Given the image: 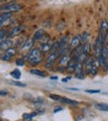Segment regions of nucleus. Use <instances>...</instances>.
I'll use <instances>...</instances> for the list:
<instances>
[{"mask_svg": "<svg viewBox=\"0 0 108 121\" xmlns=\"http://www.w3.org/2000/svg\"><path fill=\"white\" fill-rule=\"evenodd\" d=\"M43 60L42 57V52L39 48H33L31 49V51L29 53V56H28V62L31 65H38L39 64H41Z\"/></svg>", "mask_w": 108, "mask_h": 121, "instance_id": "obj_1", "label": "nucleus"}, {"mask_svg": "<svg viewBox=\"0 0 108 121\" xmlns=\"http://www.w3.org/2000/svg\"><path fill=\"white\" fill-rule=\"evenodd\" d=\"M22 9L21 4L19 3H14V2H9V3H5L3 6L0 7L1 11H5L7 13H12V12H18Z\"/></svg>", "mask_w": 108, "mask_h": 121, "instance_id": "obj_2", "label": "nucleus"}, {"mask_svg": "<svg viewBox=\"0 0 108 121\" xmlns=\"http://www.w3.org/2000/svg\"><path fill=\"white\" fill-rule=\"evenodd\" d=\"M17 53V50L15 48H10L9 50H7L6 52L2 53L1 55H0V60H4V62H8V60H11L15 55H16Z\"/></svg>", "mask_w": 108, "mask_h": 121, "instance_id": "obj_3", "label": "nucleus"}, {"mask_svg": "<svg viewBox=\"0 0 108 121\" xmlns=\"http://www.w3.org/2000/svg\"><path fill=\"white\" fill-rule=\"evenodd\" d=\"M59 58H60V52H59V51L50 54L49 56H48V58H47V60H46V65H45V67L48 68V67H51V65H53L54 63H55Z\"/></svg>", "mask_w": 108, "mask_h": 121, "instance_id": "obj_4", "label": "nucleus"}, {"mask_svg": "<svg viewBox=\"0 0 108 121\" xmlns=\"http://www.w3.org/2000/svg\"><path fill=\"white\" fill-rule=\"evenodd\" d=\"M93 60L92 58L90 56H88L86 58V60H84L83 63V69H84V73L87 74V73H90L91 72V69H92V65H93Z\"/></svg>", "mask_w": 108, "mask_h": 121, "instance_id": "obj_5", "label": "nucleus"}, {"mask_svg": "<svg viewBox=\"0 0 108 121\" xmlns=\"http://www.w3.org/2000/svg\"><path fill=\"white\" fill-rule=\"evenodd\" d=\"M81 35H76L73 38V40L69 43V47L71 49H76L78 48L79 46H81Z\"/></svg>", "mask_w": 108, "mask_h": 121, "instance_id": "obj_6", "label": "nucleus"}, {"mask_svg": "<svg viewBox=\"0 0 108 121\" xmlns=\"http://www.w3.org/2000/svg\"><path fill=\"white\" fill-rule=\"evenodd\" d=\"M13 45V41L12 40H4V41L0 44V52H6L7 50H9L10 48H12Z\"/></svg>", "mask_w": 108, "mask_h": 121, "instance_id": "obj_7", "label": "nucleus"}, {"mask_svg": "<svg viewBox=\"0 0 108 121\" xmlns=\"http://www.w3.org/2000/svg\"><path fill=\"white\" fill-rule=\"evenodd\" d=\"M23 30H24V26H22V25H21V26H16V27H14L11 31H10V33L8 34V36L10 38L19 36V35L23 32Z\"/></svg>", "mask_w": 108, "mask_h": 121, "instance_id": "obj_8", "label": "nucleus"}, {"mask_svg": "<svg viewBox=\"0 0 108 121\" xmlns=\"http://www.w3.org/2000/svg\"><path fill=\"white\" fill-rule=\"evenodd\" d=\"M12 16V13H7V12H4L0 15V27L3 26L5 23H7L10 18Z\"/></svg>", "mask_w": 108, "mask_h": 121, "instance_id": "obj_9", "label": "nucleus"}, {"mask_svg": "<svg viewBox=\"0 0 108 121\" xmlns=\"http://www.w3.org/2000/svg\"><path fill=\"white\" fill-rule=\"evenodd\" d=\"M52 46H53V43L51 41H48L47 42H44L42 45H41V52L42 53H47V52H50L51 49H52Z\"/></svg>", "mask_w": 108, "mask_h": 121, "instance_id": "obj_10", "label": "nucleus"}, {"mask_svg": "<svg viewBox=\"0 0 108 121\" xmlns=\"http://www.w3.org/2000/svg\"><path fill=\"white\" fill-rule=\"evenodd\" d=\"M46 35V32L44 29H39L38 31H36L34 36H33V40L34 41H40V40H42Z\"/></svg>", "mask_w": 108, "mask_h": 121, "instance_id": "obj_11", "label": "nucleus"}, {"mask_svg": "<svg viewBox=\"0 0 108 121\" xmlns=\"http://www.w3.org/2000/svg\"><path fill=\"white\" fill-rule=\"evenodd\" d=\"M107 32H108V22L106 20H103L100 25V35L101 36H104V35L108 34Z\"/></svg>", "mask_w": 108, "mask_h": 121, "instance_id": "obj_12", "label": "nucleus"}, {"mask_svg": "<svg viewBox=\"0 0 108 121\" xmlns=\"http://www.w3.org/2000/svg\"><path fill=\"white\" fill-rule=\"evenodd\" d=\"M30 73H32L34 75H37V77H40V78H46V77H47V73L44 72V70L37 69H30Z\"/></svg>", "mask_w": 108, "mask_h": 121, "instance_id": "obj_13", "label": "nucleus"}, {"mask_svg": "<svg viewBox=\"0 0 108 121\" xmlns=\"http://www.w3.org/2000/svg\"><path fill=\"white\" fill-rule=\"evenodd\" d=\"M98 67H99V60H93V65H92V69H91V72H90V74L92 77H95L98 73Z\"/></svg>", "mask_w": 108, "mask_h": 121, "instance_id": "obj_14", "label": "nucleus"}, {"mask_svg": "<svg viewBox=\"0 0 108 121\" xmlns=\"http://www.w3.org/2000/svg\"><path fill=\"white\" fill-rule=\"evenodd\" d=\"M98 60H99V65L102 69H103L104 72H107V70H108V60L103 58L102 56H100Z\"/></svg>", "mask_w": 108, "mask_h": 121, "instance_id": "obj_15", "label": "nucleus"}, {"mask_svg": "<svg viewBox=\"0 0 108 121\" xmlns=\"http://www.w3.org/2000/svg\"><path fill=\"white\" fill-rule=\"evenodd\" d=\"M69 60H70V56H68V55H65V56L60 57V60H59V65H61V67H66Z\"/></svg>", "mask_w": 108, "mask_h": 121, "instance_id": "obj_16", "label": "nucleus"}, {"mask_svg": "<svg viewBox=\"0 0 108 121\" xmlns=\"http://www.w3.org/2000/svg\"><path fill=\"white\" fill-rule=\"evenodd\" d=\"M34 40L33 39H28L27 41H25L22 45V47H21V50L22 51H25V50H29L30 48H32L33 46V44H34Z\"/></svg>", "mask_w": 108, "mask_h": 121, "instance_id": "obj_17", "label": "nucleus"}, {"mask_svg": "<svg viewBox=\"0 0 108 121\" xmlns=\"http://www.w3.org/2000/svg\"><path fill=\"white\" fill-rule=\"evenodd\" d=\"M61 102H64L65 104L73 105V106H76V105H78V101H75V100H73V99L68 98V97H63V99H61Z\"/></svg>", "mask_w": 108, "mask_h": 121, "instance_id": "obj_18", "label": "nucleus"}, {"mask_svg": "<svg viewBox=\"0 0 108 121\" xmlns=\"http://www.w3.org/2000/svg\"><path fill=\"white\" fill-rule=\"evenodd\" d=\"M10 75H11L14 79L18 80V79H20V78H21V72H20L19 69H15L10 73Z\"/></svg>", "mask_w": 108, "mask_h": 121, "instance_id": "obj_19", "label": "nucleus"}, {"mask_svg": "<svg viewBox=\"0 0 108 121\" xmlns=\"http://www.w3.org/2000/svg\"><path fill=\"white\" fill-rule=\"evenodd\" d=\"M95 108L100 111H108V103H96Z\"/></svg>", "mask_w": 108, "mask_h": 121, "instance_id": "obj_20", "label": "nucleus"}, {"mask_svg": "<svg viewBox=\"0 0 108 121\" xmlns=\"http://www.w3.org/2000/svg\"><path fill=\"white\" fill-rule=\"evenodd\" d=\"M75 65H76V62L75 60H71L70 59V60L69 62V64H68V65H66V69L69 70V72H73L74 73V69H75Z\"/></svg>", "mask_w": 108, "mask_h": 121, "instance_id": "obj_21", "label": "nucleus"}, {"mask_svg": "<svg viewBox=\"0 0 108 121\" xmlns=\"http://www.w3.org/2000/svg\"><path fill=\"white\" fill-rule=\"evenodd\" d=\"M90 51H91V46H90L89 43H85V44L82 45V52H83L85 55L89 56Z\"/></svg>", "mask_w": 108, "mask_h": 121, "instance_id": "obj_22", "label": "nucleus"}, {"mask_svg": "<svg viewBox=\"0 0 108 121\" xmlns=\"http://www.w3.org/2000/svg\"><path fill=\"white\" fill-rule=\"evenodd\" d=\"M36 115H37V112H32V113H24L23 114V118L25 120H32Z\"/></svg>", "mask_w": 108, "mask_h": 121, "instance_id": "obj_23", "label": "nucleus"}, {"mask_svg": "<svg viewBox=\"0 0 108 121\" xmlns=\"http://www.w3.org/2000/svg\"><path fill=\"white\" fill-rule=\"evenodd\" d=\"M88 39H89V34L87 33V32H83L81 35V42L82 43H88L87 41H88Z\"/></svg>", "mask_w": 108, "mask_h": 121, "instance_id": "obj_24", "label": "nucleus"}, {"mask_svg": "<svg viewBox=\"0 0 108 121\" xmlns=\"http://www.w3.org/2000/svg\"><path fill=\"white\" fill-rule=\"evenodd\" d=\"M65 29V22H64V21H60V22L58 23V25H56V30H58V31H60V32H61V31H64Z\"/></svg>", "mask_w": 108, "mask_h": 121, "instance_id": "obj_25", "label": "nucleus"}, {"mask_svg": "<svg viewBox=\"0 0 108 121\" xmlns=\"http://www.w3.org/2000/svg\"><path fill=\"white\" fill-rule=\"evenodd\" d=\"M50 98L53 99V100H55V101H61V99H63V96H60V95H59V94H54V93H52V94H50Z\"/></svg>", "mask_w": 108, "mask_h": 121, "instance_id": "obj_26", "label": "nucleus"}, {"mask_svg": "<svg viewBox=\"0 0 108 121\" xmlns=\"http://www.w3.org/2000/svg\"><path fill=\"white\" fill-rule=\"evenodd\" d=\"M10 84H13V85H16V86H20V87H24L26 86V83H23V82H20L18 80H13V82H10Z\"/></svg>", "mask_w": 108, "mask_h": 121, "instance_id": "obj_27", "label": "nucleus"}, {"mask_svg": "<svg viewBox=\"0 0 108 121\" xmlns=\"http://www.w3.org/2000/svg\"><path fill=\"white\" fill-rule=\"evenodd\" d=\"M15 63H16V65H18V67H23V65H25V60L17 59L16 60H15Z\"/></svg>", "mask_w": 108, "mask_h": 121, "instance_id": "obj_28", "label": "nucleus"}, {"mask_svg": "<svg viewBox=\"0 0 108 121\" xmlns=\"http://www.w3.org/2000/svg\"><path fill=\"white\" fill-rule=\"evenodd\" d=\"M85 92L91 93V94H93V93H100V90L99 89H86Z\"/></svg>", "mask_w": 108, "mask_h": 121, "instance_id": "obj_29", "label": "nucleus"}, {"mask_svg": "<svg viewBox=\"0 0 108 121\" xmlns=\"http://www.w3.org/2000/svg\"><path fill=\"white\" fill-rule=\"evenodd\" d=\"M8 92H7V90H5V89H3V90H0V95H6Z\"/></svg>", "mask_w": 108, "mask_h": 121, "instance_id": "obj_30", "label": "nucleus"}, {"mask_svg": "<svg viewBox=\"0 0 108 121\" xmlns=\"http://www.w3.org/2000/svg\"><path fill=\"white\" fill-rule=\"evenodd\" d=\"M68 89L69 90H74V91H78L79 88H76V87H68Z\"/></svg>", "mask_w": 108, "mask_h": 121, "instance_id": "obj_31", "label": "nucleus"}, {"mask_svg": "<svg viewBox=\"0 0 108 121\" xmlns=\"http://www.w3.org/2000/svg\"><path fill=\"white\" fill-rule=\"evenodd\" d=\"M60 110H63V108H61V107H60V108H56V109L54 110V112H55V113H56L58 111H60Z\"/></svg>", "mask_w": 108, "mask_h": 121, "instance_id": "obj_32", "label": "nucleus"}, {"mask_svg": "<svg viewBox=\"0 0 108 121\" xmlns=\"http://www.w3.org/2000/svg\"><path fill=\"white\" fill-rule=\"evenodd\" d=\"M69 79H70V77H69V78H63L61 80H63V82H66Z\"/></svg>", "mask_w": 108, "mask_h": 121, "instance_id": "obj_33", "label": "nucleus"}, {"mask_svg": "<svg viewBox=\"0 0 108 121\" xmlns=\"http://www.w3.org/2000/svg\"><path fill=\"white\" fill-rule=\"evenodd\" d=\"M4 40H6V39H5V38H0V44H1L4 41Z\"/></svg>", "mask_w": 108, "mask_h": 121, "instance_id": "obj_34", "label": "nucleus"}, {"mask_svg": "<svg viewBox=\"0 0 108 121\" xmlns=\"http://www.w3.org/2000/svg\"><path fill=\"white\" fill-rule=\"evenodd\" d=\"M51 78H52V79H58V77H52Z\"/></svg>", "mask_w": 108, "mask_h": 121, "instance_id": "obj_35", "label": "nucleus"}, {"mask_svg": "<svg viewBox=\"0 0 108 121\" xmlns=\"http://www.w3.org/2000/svg\"><path fill=\"white\" fill-rule=\"evenodd\" d=\"M106 46H107V48H108V44H107V45H106Z\"/></svg>", "mask_w": 108, "mask_h": 121, "instance_id": "obj_36", "label": "nucleus"}]
</instances>
